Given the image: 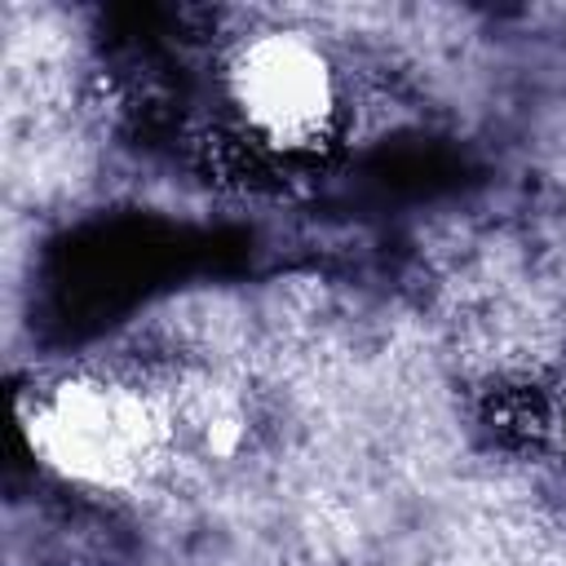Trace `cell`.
Wrapping results in <instances>:
<instances>
[{
    "instance_id": "cell-2",
    "label": "cell",
    "mask_w": 566,
    "mask_h": 566,
    "mask_svg": "<svg viewBox=\"0 0 566 566\" xmlns=\"http://www.w3.org/2000/svg\"><path fill=\"white\" fill-rule=\"evenodd\" d=\"M31 433L40 451L66 473L93 482H124L142 473V464L155 455L159 420L150 402L128 385L75 380L40 402Z\"/></svg>"
},
{
    "instance_id": "cell-1",
    "label": "cell",
    "mask_w": 566,
    "mask_h": 566,
    "mask_svg": "<svg viewBox=\"0 0 566 566\" xmlns=\"http://www.w3.org/2000/svg\"><path fill=\"white\" fill-rule=\"evenodd\" d=\"M226 93L243 128L283 155L318 146L340 111L327 53L296 31H265L248 40L226 66Z\"/></svg>"
}]
</instances>
